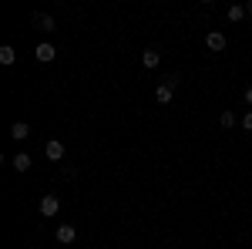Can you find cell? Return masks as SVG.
<instances>
[{
    "mask_svg": "<svg viewBox=\"0 0 252 249\" xmlns=\"http://www.w3.org/2000/svg\"><path fill=\"white\" fill-rule=\"evenodd\" d=\"M158 61H161V54H158V51H152V47L141 54V64H145V68H158Z\"/></svg>",
    "mask_w": 252,
    "mask_h": 249,
    "instance_id": "obj_10",
    "label": "cell"
},
{
    "mask_svg": "<svg viewBox=\"0 0 252 249\" xmlns=\"http://www.w3.org/2000/svg\"><path fill=\"white\" fill-rule=\"evenodd\" d=\"M34 58L40 64H51V61L58 58V51H54V44H37V51H34Z\"/></svg>",
    "mask_w": 252,
    "mask_h": 249,
    "instance_id": "obj_2",
    "label": "cell"
},
{
    "mask_svg": "<svg viewBox=\"0 0 252 249\" xmlns=\"http://www.w3.org/2000/svg\"><path fill=\"white\" fill-rule=\"evenodd\" d=\"M242 17H246V7H239V3H235V7H229V20H232V24H239Z\"/></svg>",
    "mask_w": 252,
    "mask_h": 249,
    "instance_id": "obj_12",
    "label": "cell"
},
{
    "mask_svg": "<svg viewBox=\"0 0 252 249\" xmlns=\"http://www.w3.org/2000/svg\"><path fill=\"white\" fill-rule=\"evenodd\" d=\"M14 61H17V51H14L10 44H3V47H0V64H14Z\"/></svg>",
    "mask_w": 252,
    "mask_h": 249,
    "instance_id": "obj_11",
    "label": "cell"
},
{
    "mask_svg": "<svg viewBox=\"0 0 252 249\" xmlns=\"http://www.w3.org/2000/svg\"><path fill=\"white\" fill-rule=\"evenodd\" d=\"M34 24H37L40 31H47V34L54 31V17H51V14H34Z\"/></svg>",
    "mask_w": 252,
    "mask_h": 249,
    "instance_id": "obj_8",
    "label": "cell"
},
{
    "mask_svg": "<svg viewBox=\"0 0 252 249\" xmlns=\"http://www.w3.org/2000/svg\"><path fill=\"white\" fill-rule=\"evenodd\" d=\"M246 14H252V0H249V3H246Z\"/></svg>",
    "mask_w": 252,
    "mask_h": 249,
    "instance_id": "obj_17",
    "label": "cell"
},
{
    "mask_svg": "<svg viewBox=\"0 0 252 249\" xmlns=\"http://www.w3.org/2000/svg\"><path fill=\"white\" fill-rule=\"evenodd\" d=\"M178 81H182V77H178V74H165V81H161V84H168V88H172V91H175V88H178Z\"/></svg>",
    "mask_w": 252,
    "mask_h": 249,
    "instance_id": "obj_14",
    "label": "cell"
},
{
    "mask_svg": "<svg viewBox=\"0 0 252 249\" xmlns=\"http://www.w3.org/2000/svg\"><path fill=\"white\" fill-rule=\"evenodd\" d=\"M58 212H61V199L58 195H44V199H40V215L51 219V215H58Z\"/></svg>",
    "mask_w": 252,
    "mask_h": 249,
    "instance_id": "obj_1",
    "label": "cell"
},
{
    "mask_svg": "<svg viewBox=\"0 0 252 249\" xmlns=\"http://www.w3.org/2000/svg\"><path fill=\"white\" fill-rule=\"evenodd\" d=\"M242 128H246V132H252V111L246 118H242Z\"/></svg>",
    "mask_w": 252,
    "mask_h": 249,
    "instance_id": "obj_15",
    "label": "cell"
},
{
    "mask_svg": "<svg viewBox=\"0 0 252 249\" xmlns=\"http://www.w3.org/2000/svg\"><path fill=\"white\" fill-rule=\"evenodd\" d=\"M219 125H222V128H232V125H235V115H232V111H222V115H219Z\"/></svg>",
    "mask_w": 252,
    "mask_h": 249,
    "instance_id": "obj_13",
    "label": "cell"
},
{
    "mask_svg": "<svg viewBox=\"0 0 252 249\" xmlns=\"http://www.w3.org/2000/svg\"><path fill=\"white\" fill-rule=\"evenodd\" d=\"M155 101L158 105H168V101H172V88H168V84H158L155 88Z\"/></svg>",
    "mask_w": 252,
    "mask_h": 249,
    "instance_id": "obj_9",
    "label": "cell"
},
{
    "mask_svg": "<svg viewBox=\"0 0 252 249\" xmlns=\"http://www.w3.org/2000/svg\"><path fill=\"white\" fill-rule=\"evenodd\" d=\"M10 165H14V169H17V172H27V169H31V165H34V162H31V155H14V158H10Z\"/></svg>",
    "mask_w": 252,
    "mask_h": 249,
    "instance_id": "obj_7",
    "label": "cell"
},
{
    "mask_svg": "<svg viewBox=\"0 0 252 249\" xmlns=\"http://www.w3.org/2000/svg\"><path fill=\"white\" fill-rule=\"evenodd\" d=\"M246 101H249V105H252V88H246Z\"/></svg>",
    "mask_w": 252,
    "mask_h": 249,
    "instance_id": "obj_16",
    "label": "cell"
},
{
    "mask_svg": "<svg viewBox=\"0 0 252 249\" xmlns=\"http://www.w3.org/2000/svg\"><path fill=\"white\" fill-rule=\"evenodd\" d=\"M74 239H78V229H74V226H58V243L67 246V243H74Z\"/></svg>",
    "mask_w": 252,
    "mask_h": 249,
    "instance_id": "obj_5",
    "label": "cell"
},
{
    "mask_svg": "<svg viewBox=\"0 0 252 249\" xmlns=\"http://www.w3.org/2000/svg\"><path fill=\"white\" fill-rule=\"evenodd\" d=\"M44 155H47L51 162H61V158H64V145H61V142H47V145H44Z\"/></svg>",
    "mask_w": 252,
    "mask_h": 249,
    "instance_id": "obj_4",
    "label": "cell"
},
{
    "mask_svg": "<svg viewBox=\"0 0 252 249\" xmlns=\"http://www.w3.org/2000/svg\"><path fill=\"white\" fill-rule=\"evenodd\" d=\"M205 47H209V51H225V34H222V31H209Z\"/></svg>",
    "mask_w": 252,
    "mask_h": 249,
    "instance_id": "obj_3",
    "label": "cell"
},
{
    "mask_svg": "<svg viewBox=\"0 0 252 249\" xmlns=\"http://www.w3.org/2000/svg\"><path fill=\"white\" fill-rule=\"evenodd\" d=\"M10 138H17V142H24V138H31V125H24V121H17V125H10Z\"/></svg>",
    "mask_w": 252,
    "mask_h": 249,
    "instance_id": "obj_6",
    "label": "cell"
}]
</instances>
